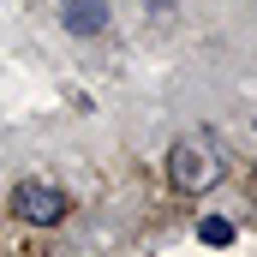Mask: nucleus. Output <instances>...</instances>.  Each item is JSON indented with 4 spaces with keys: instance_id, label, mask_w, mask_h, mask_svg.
I'll use <instances>...</instances> for the list:
<instances>
[{
    "instance_id": "f03ea898",
    "label": "nucleus",
    "mask_w": 257,
    "mask_h": 257,
    "mask_svg": "<svg viewBox=\"0 0 257 257\" xmlns=\"http://www.w3.org/2000/svg\"><path fill=\"white\" fill-rule=\"evenodd\" d=\"M12 209H18L24 221H36V227H54L66 215V192L42 186V180H24V186H12Z\"/></svg>"
},
{
    "instance_id": "7ed1b4c3",
    "label": "nucleus",
    "mask_w": 257,
    "mask_h": 257,
    "mask_svg": "<svg viewBox=\"0 0 257 257\" xmlns=\"http://www.w3.org/2000/svg\"><path fill=\"white\" fill-rule=\"evenodd\" d=\"M108 24V0H66V30L72 36H96Z\"/></svg>"
},
{
    "instance_id": "f257e3e1",
    "label": "nucleus",
    "mask_w": 257,
    "mask_h": 257,
    "mask_svg": "<svg viewBox=\"0 0 257 257\" xmlns=\"http://www.w3.org/2000/svg\"><path fill=\"white\" fill-rule=\"evenodd\" d=\"M168 180H174L180 192H209V186L221 180V162H215V150H209V144L180 138V144H174V156H168Z\"/></svg>"
},
{
    "instance_id": "20e7f679",
    "label": "nucleus",
    "mask_w": 257,
    "mask_h": 257,
    "mask_svg": "<svg viewBox=\"0 0 257 257\" xmlns=\"http://www.w3.org/2000/svg\"><path fill=\"white\" fill-rule=\"evenodd\" d=\"M197 239H203V245H233V221H227V215H203V221H197Z\"/></svg>"
}]
</instances>
